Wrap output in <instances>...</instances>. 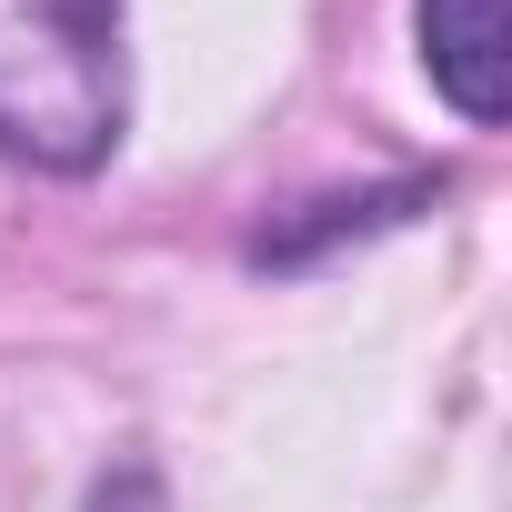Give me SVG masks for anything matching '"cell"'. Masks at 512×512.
I'll return each mask as SVG.
<instances>
[{
  "instance_id": "cell-3",
  "label": "cell",
  "mask_w": 512,
  "mask_h": 512,
  "mask_svg": "<svg viewBox=\"0 0 512 512\" xmlns=\"http://www.w3.org/2000/svg\"><path fill=\"white\" fill-rule=\"evenodd\" d=\"M432 201H442V171H412V181H382V191H332V201H302V211H282L262 241H251V262H262V272H302V262H322L332 241L392 231V221H412V211H432Z\"/></svg>"
},
{
  "instance_id": "cell-1",
  "label": "cell",
  "mask_w": 512,
  "mask_h": 512,
  "mask_svg": "<svg viewBox=\"0 0 512 512\" xmlns=\"http://www.w3.org/2000/svg\"><path fill=\"white\" fill-rule=\"evenodd\" d=\"M131 131L121 0H0V161L91 181Z\"/></svg>"
},
{
  "instance_id": "cell-2",
  "label": "cell",
  "mask_w": 512,
  "mask_h": 512,
  "mask_svg": "<svg viewBox=\"0 0 512 512\" xmlns=\"http://www.w3.org/2000/svg\"><path fill=\"white\" fill-rule=\"evenodd\" d=\"M412 41H422L432 91H442V101H452L472 131H502V111H512L502 0H412Z\"/></svg>"
}]
</instances>
